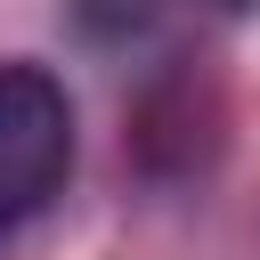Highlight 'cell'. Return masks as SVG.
Masks as SVG:
<instances>
[{
  "label": "cell",
  "instance_id": "1",
  "mask_svg": "<svg viewBox=\"0 0 260 260\" xmlns=\"http://www.w3.org/2000/svg\"><path fill=\"white\" fill-rule=\"evenodd\" d=\"M73 106L41 65H0V244L65 187Z\"/></svg>",
  "mask_w": 260,
  "mask_h": 260
},
{
  "label": "cell",
  "instance_id": "2",
  "mask_svg": "<svg viewBox=\"0 0 260 260\" xmlns=\"http://www.w3.org/2000/svg\"><path fill=\"white\" fill-rule=\"evenodd\" d=\"M228 8H236V0H228Z\"/></svg>",
  "mask_w": 260,
  "mask_h": 260
}]
</instances>
